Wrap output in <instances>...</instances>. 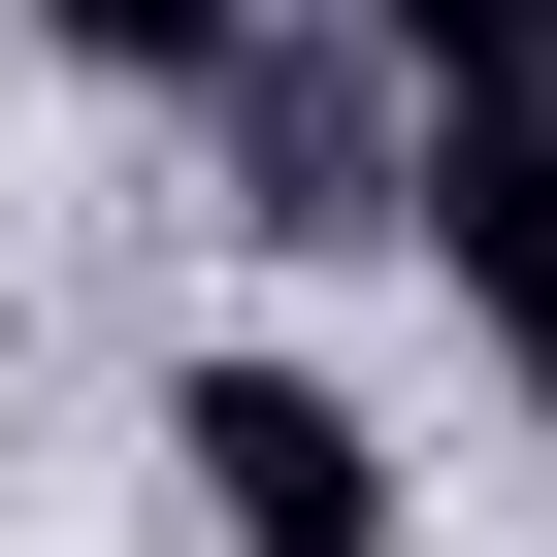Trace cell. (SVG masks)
<instances>
[{"mask_svg": "<svg viewBox=\"0 0 557 557\" xmlns=\"http://www.w3.org/2000/svg\"><path fill=\"white\" fill-rule=\"evenodd\" d=\"M197 132H230V230H296V262L426 197V99H394L361 34H230V99H197Z\"/></svg>", "mask_w": 557, "mask_h": 557, "instance_id": "1", "label": "cell"}, {"mask_svg": "<svg viewBox=\"0 0 557 557\" xmlns=\"http://www.w3.org/2000/svg\"><path fill=\"white\" fill-rule=\"evenodd\" d=\"M164 459H197V524H230V557H394V459H361V394H329V361H197V394H164Z\"/></svg>", "mask_w": 557, "mask_h": 557, "instance_id": "2", "label": "cell"}, {"mask_svg": "<svg viewBox=\"0 0 557 557\" xmlns=\"http://www.w3.org/2000/svg\"><path fill=\"white\" fill-rule=\"evenodd\" d=\"M394 230H426V262H459V329H492V361H524V394H557V99H459V132H426V197H394Z\"/></svg>", "mask_w": 557, "mask_h": 557, "instance_id": "3", "label": "cell"}, {"mask_svg": "<svg viewBox=\"0 0 557 557\" xmlns=\"http://www.w3.org/2000/svg\"><path fill=\"white\" fill-rule=\"evenodd\" d=\"M361 66L459 132V99H557V0H361Z\"/></svg>", "mask_w": 557, "mask_h": 557, "instance_id": "4", "label": "cell"}, {"mask_svg": "<svg viewBox=\"0 0 557 557\" xmlns=\"http://www.w3.org/2000/svg\"><path fill=\"white\" fill-rule=\"evenodd\" d=\"M34 34H66L99 99H230V34H262V0H34Z\"/></svg>", "mask_w": 557, "mask_h": 557, "instance_id": "5", "label": "cell"}]
</instances>
